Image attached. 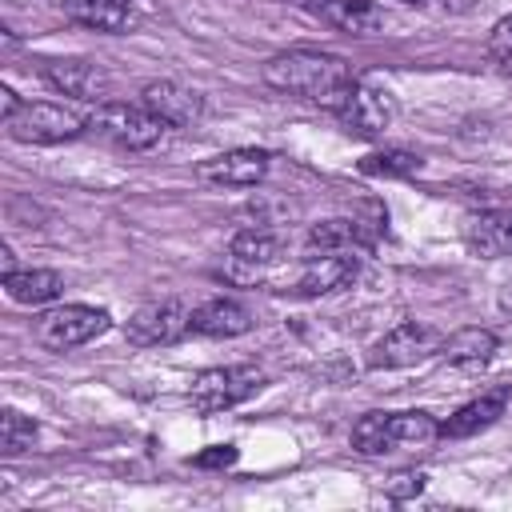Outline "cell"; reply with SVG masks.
I'll list each match as a JSON object with an SVG mask.
<instances>
[{
	"mask_svg": "<svg viewBox=\"0 0 512 512\" xmlns=\"http://www.w3.org/2000/svg\"><path fill=\"white\" fill-rule=\"evenodd\" d=\"M264 84L276 88V92H288V96H300V100H312L328 112L340 108V100L348 96V88L356 84L352 80V68L332 56V52H316V48H288V52H276L264 60Z\"/></svg>",
	"mask_w": 512,
	"mask_h": 512,
	"instance_id": "6da1fadb",
	"label": "cell"
},
{
	"mask_svg": "<svg viewBox=\"0 0 512 512\" xmlns=\"http://www.w3.org/2000/svg\"><path fill=\"white\" fill-rule=\"evenodd\" d=\"M88 132L116 144V148H128V152H144L152 144H160V136L168 132V124L144 108V104H124V100H104L96 104V112L88 116Z\"/></svg>",
	"mask_w": 512,
	"mask_h": 512,
	"instance_id": "7a4b0ae2",
	"label": "cell"
},
{
	"mask_svg": "<svg viewBox=\"0 0 512 512\" xmlns=\"http://www.w3.org/2000/svg\"><path fill=\"white\" fill-rule=\"evenodd\" d=\"M88 128V116L52 100H20L12 116H4V132L16 144H64Z\"/></svg>",
	"mask_w": 512,
	"mask_h": 512,
	"instance_id": "3957f363",
	"label": "cell"
},
{
	"mask_svg": "<svg viewBox=\"0 0 512 512\" xmlns=\"http://www.w3.org/2000/svg\"><path fill=\"white\" fill-rule=\"evenodd\" d=\"M440 436V424L428 412H368L352 428L356 452H388L396 444H428Z\"/></svg>",
	"mask_w": 512,
	"mask_h": 512,
	"instance_id": "277c9868",
	"label": "cell"
},
{
	"mask_svg": "<svg viewBox=\"0 0 512 512\" xmlns=\"http://www.w3.org/2000/svg\"><path fill=\"white\" fill-rule=\"evenodd\" d=\"M260 388H264V372L256 364H232V368H208V372H200L192 380V388H188V400H192L196 412L212 416V412H224V408L244 404Z\"/></svg>",
	"mask_w": 512,
	"mask_h": 512,
	"instance_id": "5b68a950",
	"label": "cell"
},
{
	"mask_svg": "<svg viewBox=\"0 0 512 512\" xmlns=\"http://www.w3.org/2000/svg\"><path fill=\"white\" fill-rule=\"evenodd\" d=\"M112 324V316L104 308H92V304H60L52 312H44L36 320V340L52 352H68V348H80L96 336H104Z\"/></svg>",
	"mask_w": 512,
	"mask_h": 512,
	"instance_id": "8992f818",
	"label": "cell"
},
{
	"mask_svg": "<svg viewBox=\"0 0 512 512\" xmlns=\"http://www.w3.org/2000/svg\"><path fill=\"white\" fill-rule=\"evenodd\" d=\"M184 332H192V312L180 300H148L140 304L128 324L124 336L136 348H160V344H176Z\"/></svg>",
	"mask_w": 512,
	"mask_h": 512,
	"instance_id": "52a82bcc",
	"label": "cell"
},
{
	"mask_svg": "<svg viewBox=\"0 0 512 512\" xmlns=\"http://www.w3.org/2000/svg\"><path fill=\"white\" fill-rule=\"evenodd\" d=\"M432 352H440V332L416 320L396 324L392 332H384L372 352H368V368H412L420 360H428Z\"/></svg>",
	"mask_w": 512,
	"mask_h": 512,
	"instance_id": "ba28073f",
	"label": "cell"
},
{
	"mask_svg": "<svg viewBox=\"0 0 512 512\" xmlns=\"http://www.w3.org/2000/svg\"><path fill=\"white\" fill-rule=\"evenodd\" d=\"M332 116H336L348 132H356V136H380V132L392 124L396 104H392V96H388V92L368 88V84H360V80H356Z\"/></svg>",
	"mask_w": 512,
	"mask_h": 512,
	"instance_id": "9c48e42d",
	"label": "cell"
},
{
	"mask_svg": "<svg viewBox=\"0 0 512 512\" xmlns=\"http://www.w3.org/2000/svg\"><path fill=\"white\" fill-rule=\"evenodd\" d=\"M460 240L472 256H484V260L512 256V208L468 212L464 224H460Z\"/></svg>",
	"mask_w": 512,
	"mask_h": 512,
	"instance_id": "30bf717a",
	"label": "cell"
},
{
	"mask_svg": "<svg viewBox=\"0 0 512 512\" xmlns=\"http://www.w3.org/2000/svg\"><path fill=\"white\" fill-rule=\"evenodd\" d=\"M200 180L220 188H252L268 176V152L264 148H228L220 156L200 160Z\"/></svg>",
	"mask_w": 512,
	"mask_h": 512,
	"instance_id": "8fae6325",
	"label": "cell"
},
{
	"mask_svg": "<svg viewBox=\"0 0 512 512\" xmlns=\"http://www.w3.org/2000/svg\"><path fill=\"white\" fill-rule=\"evenodd\" d=\"M40 72H44V80H48L56 92H64V96H72V100L104 104V100H108V88H112L108 72H104L100 64H92V60H44Z\"/></svg>",
	"mask_w": 512,
	"mask_h": 512,
	"instance_id": "7c38bea8",
	"label": "cell"
},
{
	"mask_svg": "<svg viewBox=\"0 0 512 512\" xmlns=\"http://www.w3.org/2000/svg\"><path fill=\"white\" fill-rule=\"evenodd\" d=\"M360 272V252H324V256H304V268L296 276V292L300 296H324L344 288L352 276Z\"/></svg>",
	"mask_w": 512,
	"mask_h": 512,
	"instance_id": "4fadbf2b",
	"label": "cell"
},
{
	"mask_svg": "<svg viewBox=\"0 0 512 512\" xmlns=\"http://www.w3.org/2000/svg\"><path fill=\"white\" fill-rule=\"evenodd\" d=\"M140 104L152 108L168 128H184V124L200 120V112H204V100H200L196 92L172 84V80H152V84H144Z\"/></svg>",
	"mask_w": 512,
	"mask_h": 512,
	"instance_id": "5bb4252c",
	"label": "cell"
},
{
	"mask_svg": "<svg viewBox=\"0 0 512 512\" xmlns=\"http://www.w3.org/2000/svg\"><path fill=\"white\" fill-rule=\"evenodd\" d=\"M248 328H252V312L232 296H216V300H204L200 308H192V332L196 336L228 340V336H244Z\"/></svg>",
	"mask_w": 512,
	"mask_h": 512,
	"instance_id": "9a60e30c",
	"label": "cell"
},
{
	"mask_svg": "<svg viewBox=\"0 0 512 512\" xmlns=\"http://www.w3.org/2000/svg\"><path fill=\"white\" fill-rule=\"evenodd\" d=\"M504 404H508V388H492L476 400H468L464 408H456L444 424H440V436L444 440H460V436H472L488 424H496V416H504Z\"/></svg>",
	"mask_w": 512,
	"mask_h": 512,
	"instance_id": "2e32d148",
	"label": "cell"
},
{
	"mask_svg": "<svg viewBox=\"0 0 512 512\" xmlns=\"http://www.w3.org/2000/svg\"><path fill=\"white\" fill-rule=\"evenodd\" d=\"M4 292L16 300V304H52L60 292H64V276L52 272V268H8L4 272Z\"/></svg>",
	"mask_w": 512,
	"mask_h": 512,
	"instance_id": "e0dca14e",
	"label": "cell"
},
{
	"mask_svg": "<svg viewBox=\"0 0 512 512\" xmlns=\"http://www.w3.org/2000/svg\"><path fill=\"white\" fill-rule=\"evenodd\" d=\"M60 12L96 32H120L132 16V0H56Z\"/></svg>",
	"mask_w": 512,
	"mask_h": 512,
	"instance_id": "ac0fdd59",
	"label": "cell"
},
{
	"mask_svg": "<svg viewBox=\"0 0 512 512\" xmlns=\"http://www.w3.org/2000/svg\"><path fill=\"white\" fill-rule=\"evenodd\" d=\"M312 12L352 36H368L380 28V8L372 0H312Z\"/></svg>",
	"mask_w": 512,
	"mask_h": 512,
	"instance_id": "d6986e66",
	"label": "cell"
},
{
	"mask_svg": "<svg viewBox=\"0 0 512 512\" xmlns=\"http://www.w3.org/2000/svg\"><path fill=\"white\" fill-rule=\"evenodd\" d=\"M496 332H488V328H460V332H452L448 340H440V356L448 360V364H484L492 352H496Z\"/></svg>",
	"mask_w": 512,
	"mask_h": 512,
	"instance_id": "ffe728a7",
	"label": "cell"
},
{
	"mask_svg": "<svg viewBox=\"0 0 512 512\" xmlns=\"http://www.w3.org/2000/svg\"><path fill=\"white\" fill-rule=\"evenodd\" d=\"M228 252H232L236 264H272L280 256V240L268 228H244V232L232 236Z\"/></svg>",
	"mask_w": 512,
	"mask_h": 512,
	"instance_id": "44dd1931",
	"label": "cell"
},
{
	"mask_svg": "<svg viewBox=\"0 0 512 512\" xmlns=\"http://www.w3.org/2000/svg\"><path fill=\"white\" fill-rule=\"evenodd\" d=\"M360 172H368V176H412V172H420V156L404 152V148H384V152L364 156Z\"/></svg>",
	"mask_w": 512,
	"mask_h": 512,
	"instance_id": "7402d4cb",
	"label": "cell"
},
{
	"mask_svg": "<svg viewBox=\"0 0 512 512\" xmlns=\"http://www.w3.org/2000/svg\"><path fill=\"white\" fill-rule=\"evenodd\" d=\"M32 440H36V424H32L24 412L4 408V416H0V448H4L8 456H16V452L32 448Z\"/></svg>",
	"mask_w": 512,
	"mask_h": 512,
	"instance_id": "603a6c76",
	"label": "cell"
},
{
	"mask_svg": "<svg viewBox=\"0 0 512 512\" xmlns=\"http://www.w3.org/2000/svg\"><path fill=\"white\" fill-rule=\"evenodd\" d=\"M488 56H492V64L500 72L512 76V16H504V20L492 24V32H488Z\"/></svg>",
	"mask_w": 512,
	"mask_h": 512,
	"instance_id": "cb8c5ba5",
	"label": "cell"
},
{
	"mask_svg": "<svg viewBox=\"0 0 512 512\" xmlns=\"http://www.w3.org/2000/svg\"><path fill=\"white\" fill-rule=\"evenodd\" d=\"M192 464H196V468H228V464H236V448H232V444H216V448L200 452Z\"/></svg>",
	"mask_w": 512,
	"mask_h": 512,
	"instance_id": "d4e9b609",
	"label": "cell"
},
{
	"mask_svg": "<svg viewBox=\"0 0 512 512\" xmlns=\"http://www.w3.org/2000/svg\"><path fill=\"white\" fill-rule=\"evenodd\" d=\"M444 8H448V12H468L472 0H444Z\"/></svg>",
	"mask_w": 512,
	"mask_h": 512,
	"instance_id": "484cf974",
	"label": "cell"
},
{
	"mask_svg": "<svg viewBox=\"0 0 512 512\" xmlns=\"http://www.w3.org/2000/svg\"><path fill=\"white\" fill-rule=\"evenodd\" d=\"M500 304H504V308H508V312H512V280H508V288H504V292H500Z\"/></svg>",
	"mask_w": 512,
	"mask_h": 512,
	"instance_id": "4316f807",
	"label": "cell"
},
{
	"mask_svg": "<svg viewBox=\"0 0 512 512\" xmlns=\"http://www.w3.org/2000/svg\"><path fill=\"white\" fill-rule=\"evenodd\" d=\"M400 4H408V8H424V0H400Z\"/></svg>",
	"mask_w": 512,
	"mask_h": 512,
	"instance_id": "83f0119b",
	"label": "cell"
}]
</instances>
